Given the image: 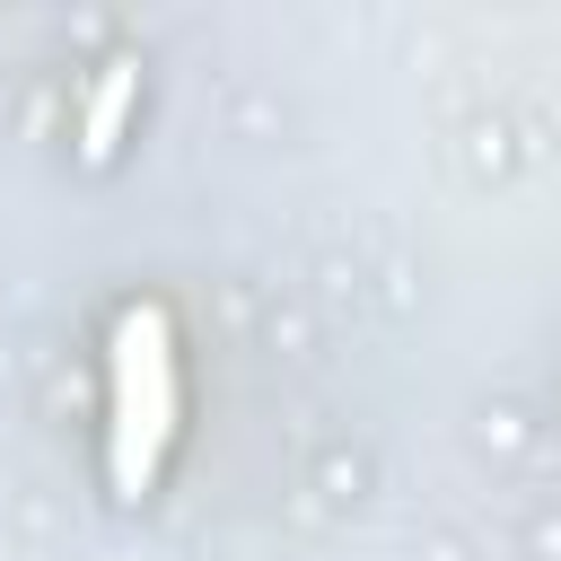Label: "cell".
Listing matches in <instances>:
<instances>
[{"label": "cell", "mask_w": 561, "mask_h": 561, "mask_svg": "<svg viewBox=\"0 0 561 561\" xmlns=\"http://www.w3.org/2000/svg\"><path fill=\"white\" fill-rule=\"evenodd\" d=\"M175 438V342L158 307L114 316V430H105V473L123 500L158 482V456Z\"/></svg>", "instance_id": "obj_1"}, {"label": "cell", "mask_w": 561, "mask_h": 561, "mask_svg": "<svg viewBox=\"0 0 561 561\" xmlns=\"http://www.w3.org/2000/svg\"><path fill=\"white\" fill-rule=\"evenodd\" d=\"M131 88H140V61H131V53H114V61L96 70V88H88V114H79V158H88V167H105V158H114L123 123H131Z\"/></svg>", "instance_id": "obj_2"}]
</instances>
